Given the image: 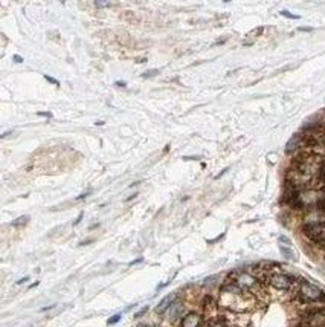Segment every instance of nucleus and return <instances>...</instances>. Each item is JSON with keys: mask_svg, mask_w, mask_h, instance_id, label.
<instances>
[{"mask_svg": "<svg viewBox=\"0 0 325 327\" xmlns=\"http://www.w3.org/2000/svg\"><path fill=\"white\" fill-rule=\"evenodd\" d=\"M219 307L234 312V313H245V312H251L258 306V300L243 290L240 286H237L232 280L226 278L225 283L220 287V294H219Z\"/></svg>", "mask_w": 325, "mask_h": 327, "instance_id": "obj_1", "label": "nucleus"}, {"mask_svg": "<svg viewBox=\"0 0 325 327\" xmlns=\"http://www.w3.org/2000/svg\"><path fill=\"white\" fill-rule=\"evenodd\" d=\"M293 297L298 303H301L304 307L308 306H325V294L322 289L316 284L301 280L296 283L293 289Z\"/></svg>", "mask_w": 325, "mask_h": 327, "instance_id": "obj_2", "label": "nucleus"}, {"mask_svg": "<svg viewBox=\"0 0 325 327\" xmlns=\"http://www.w3.org/2000/svg\"><path fill=\"white\" fill-rule=\"evenodd\" d=\"M298 327H325V306L305 307L296 322Z\"/></svg>", "mask_w": 325, "mask_h": 327, "instance_id": "obj_3", "label": "nucleus"}, {"mask_svg": "<svg viewBox=\"0 0 325 327\" xmlns=\"http://www.w3.org/2000/svg\"><path fill=\"white\" fill-rule=\"evenodd\" d=\"M302 233L304 236L316 243V245H325V224H307L302 225Z\"/></svg>", "mask_w": 325, "mask_h": 327, "instance_id": "obj_4", "label": "nucleus"}, {"mask_svg": "<svg viewBox=\"0 0 325 327\" xmlns=\"http://www.w3.org/2000/svg\"><path fill=\"white\" fill-rule=\"evenodd\" d=\"M203 316L198 312H188L180 319V327H201Z\"/></svg>", "mask_w": 325, "mask_h": 327, "instance_id": "obj_5", "label": "nucleus"}, {"mask_svg": "<svg viewBox=\"0 0 325 327\" xmlns=\"http://www.w3.org/2000/svg\"><path fill=\"white\" fill-rule=\"evenodd\" d=\"M325 224V209H308L304 214V225Z\"/></svg>", "mask_w": 325, "mask_h": 327, "instance_id": "obj_6", "label": "nucleus"}, {"mask_svg": "<svg viewBox=\"0 0 325 327\" xmlns=\"http://www.w3.org/2000/svg\"><path fill=\"white\" fill-rule=\"evenodd\" d=\"M183 303L182 301H179V300H176L173 304H171V307L168 309V318L171 319V321H174V319H182L183 318Z\"/></svg>", "mask_w": 325, "mask_h": 327, "instance_id": "obj_7", "label": "nucleus"}, {"mask_svg": "<svg viewBox=\"0 0 325 327\" xmlns=\"http://www.w3.org/2000/svg\"><path fill=\"white\" fill-rule=\"evenodd\" d=\"M174 301H176V295H174V294H170V295L164 297V298L160 300V303L156 306V312H157L159 315L168 312V309L171 307V304H173Z\"/></svg>", "mask_w": 325, "mask_h": 327, "instance_id": "obj_8", "label": "nucleus"}, {"mask_svg": "<svg viewBox=\"0 0 325 327\" xmlns=\"http://www.w3.org/2000/svg\"><path fill=\"white\" fill-rule=\"evenodd\" d=\"M299 145H301V136H299V135H295V136L287 142L286 150H287V152H293V150L299 149Z\"/></svg>", "mask_w": 325, "mask_h": 327, "instance_id": "obj_9", "label": "nucleus"}, {"mask_svg": "<svg viewBox=\"0 0 325 327\" xmlns=\"http://www.w3.org/2000/svg\"><path fill=\"white\" fill-rule=\"evenodd\" d=\"M279 248H281V254H282V256L286 257L287 260H293V259H295V254H293V251H292L289 246H282V245H281Z\"/></svg>", "mask_w": 325, "mask_h": 327, "instance_id": "obj_10", "label": "nucleus"}, {"mask_svg": "<svg viewBox=\"0 0 325 327\" xmlns=\"http://www.w3.org/2000/svg\"><path fill=\"white\" fill-rule=\"evenodd\" d=\"M26 222H28V217H26V215H23V217H20V219L14 221L11 225H13V227H20V225H23V224H26Z\"/></svg>", "mask_w": 325, "mask_h": 327, "instance_id": "obj_11", "label": "nucleus"}, {"mask_svg": "<svg viewBox=\"0 0 325 327\" xmlns=\"http://www.w3.org/2000/svg\"><path fill=\"white\" fill-rule=\"evenodd\" d=\"M121 319V315L118 313V315H115V316H112V318H109V321H107V324L109 325H113V324H116L118 321Z\"/></svg>", "mask_w": 325, "mask_h": 327, "instance_id": "obj_12", "label": "nucleus"}, {"mask_svg": "<svg viewBox=\"0 0 325 327\" xmlns=\"http://www.w3.org/2000/svg\"><path fill=\"white\" fill-rule=\"evenodd\" d=\"M95 5L98 7V8H105V7H110V2H95Z\"/></svg>", "mask_w": 325, "mask_h": 327, "instance_id": "obj_13", "label": "nucleus"}, {"mask_svg": "<svg viewBox=\"0 0 325 327\" xmlns=\"http://www.w3.org/2000/svg\"><path fill=\"white\" fill-rule=\"evenodd\" d=\"M45 80H46V81H49V83H52V84H55V86H58V81H57L55 78L49 77V75H45Z\"/></svg>", "mask_w": 325, "mask_h": 327, "instance_id": "obj_14", "label": "nucleus"}, {"mask_svg": "<svg viewBox=\"0 0 325 327\" xmlns=\"http://www.w3.org/2000/svg\"><path fill=\"white\" fill-rule=\"evenodd\" d=\"M147 310H148V307H144V309H142L141 312H138V313L135 315V318H139V316H142V315H144V313H145Z\"/></svg>", "mask_w": 325, "mask_h": 327, "instance_id": "obj_15", "label": "nucleus"}, {"mask_svg": "<svg viewBox=\"0 0 325 327\" xmlns=\"http://www.w3.org/2000/svg\"><path fill=\"white\" fill-rule=\"evenodd\" d=\"M281 14H282V16H286V17H290V19H298L296 16H292V14H290V13H287V11H282Z\"/></svg>", "mask_w": 325, "mask_h": 327, "instance_id": "obj_16", "label": "nucleus"}, {"mask_svg": "<svg viewBox=\"0 0 325 327\" xmlns=\"http://www.w3.org/2000/svg\"><path fill=\"white\" fill-rule=\"evenodd\" d=\"M136 327H153L151 324H145V322H142V324H138Z\"/></svg>", "mask_w": 325, "mask_h": 327, "instance_id": "obj_17", "label": "nucleus"}, {"mask_svg": "<svg viewBox=\"0 0 325 327\" xmlns=\"http://www.w3.org/2000/svg\"><path fill=\"white\" fill-rule=\"evenodd\" d=\"M14 60L17 61V63H22L23 60H22V57H19V55H14Z\"/></svg>", "mask_w": 325, "mask_h": 327, "instance_id": "obj_18", "label": "nucleus"}, {"mask_svg": "<svg viewBox=\"0 0 325 327\" xmlns=\"http://www.w3.org/2000/svg\"><path fill=\"white\" fill-rule=\"evenodd\" d=\"M116 84H118V86H123V87H124V86H127V83H126V81H118Z\"/></svg>", "mask_w": 325, "mask_h": 327, "instance_id": "obj_19", "label": "nucleus"}]
</instances>
